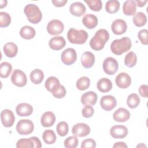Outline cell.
I'll list each match as a JSON object with an SVG mask.
<instances>
[{
    "label": "cell",
    "instance_id": "7bdbcfd3",
    "mask_svg": "<svg viewBox=\"0 0 148 148\" xmlns=\"http://www.w3.org/2000/svg\"><path fill=\"white\" fill-rule=\"evenodd\" d=\"M147 34L148 31L146 29H143L139 31L138 33V39L140 40V42L145 45H147L148 44L147 41Z\"/></svg>",
    "mask_w": 148,
    "mask_h": 148
},
{
    "label": "cell",
    "instance_id": "f907efd6",
    "mask_svg": "<svg viewBox=\"0 0 148 148\" xmlns=\"http://www.w3.org/2000/svg\"><path fill=\"white\" fill-rule=\"evenodd\" d=\"M136 5L139 7V8H142L143 7L146 3L147 2V0H145V1H140V0H136L135 1Z\"/></svg>",
    "mask_w": 148,
    "mask_h": 148
},
{
    "label": "cell",
    "instance_id": "ffe728a7",
    "mask_svg": "<svg viewBox=\"0 0 148 148\" xmlns=\"http://www.w3.org/2000/svg\"><path fill=\"white\" fill-rule=\"evenodd\" d=\"M16 111L19 116H29L32 113L33 108L29 103H21L16 106Z\"/></svg>",
    "mask_w": 148,
    "mask_h": 148
},
{
    "label": "cell",
    "instance_id": "30bf717a",
    "mask_svg": "<svg viewBox=\"0 0 148 148\" xmlns=\"http://www.w3.org/2000/svg\"><path fill=\"white\" fill-rule=\"evenodd\" d=\"M91 131L90 127L85 123H77L74 125L72 129L73 135L78 137H84L88 135Z\"/></svg>",
    "mask_w": 148,
    "mask_h": 148
},
{
    "label": "cell",
    "instance_id": "6da1fadb",
    "mask_svg": "<svg viewBox=\"0 0 148 148\" xmlns=\"http://www.w3.org/2000/svg\"><path fill=\"white\" fill-rule=\"evenodd\" d=\"M109 39V34L105 29L98 30L94 36L90 41V46L91 49L95 51H99L103 49L105 43Z\"/></svg>",
    "mask_w": 148,
    "mask_h": 148
},
{
    "label": "cell",
    "instance_id": "d4e9b609",
    "mask_svg": "<svg viewBox=\"0 0 148 148\" xmlns=\"http://www.w3.org/2000/svg\"><path fill=\"white\" fill-rule=\"evenodd\" d=\"M123 11L125 15L132 16L136 11V4L135 1L128 0L123 3Z\"/></svg>",
    "mask_w": 148,
    "mask_h": 148
},
{
    "label": "cell",
    "instance_id": "b9f144b4",
    "mask_svg": "<svg viewBox=\"0 0 148 148\" xmlns=\"http://www.w3.org/2000/svg\"><path fill=\"white\" fill-rule=\"evenodd\" d=\"M82 115L85 118H90L92 116L94 113V109L90 105H85L82 110Z\"/></svg>",
    "mask_w": 148,
    "mask_h": 148
},
{
    "label": "cell",
    "instance_id": "1f68e13d",
    "mask_svg": "<svg viewBox=\"0 0 148 148\" xmlns=\"http://www.w3.org/2000/svg\"><path fill=\"white\" fill-rule=\"evenodd\" d=\"M42 138L46 144L51 145L56 142V135L53 130H46L43 132Z\"/></svg>",
    "mask_w": 148,
    "mask_h": 148
},
{
    "label": "cell",
    "instance_id": "d590c367",
    "mask_svg": "<svg viewBox=\"0 0 148 148\" xmlns=\"http://www.w3.org/2000/svg\"><path fill=\"white\" fill-rule=\"evenodd\" d=\"M140 98L135 93L131 94L127 99V103L129 108L131 109L136 108L140 103Z\"/></svg>",
    "mask_w": 148,
    "mask_h": 148
},
{
    "label": "cell",
    "instance_id": "cb8c5ba5",
    "mask_svg": "<svg viewBox=\"0 0 148 148\" xmlns=\"http://www.w3.org/2000/svg\"><path fill=\"white\" fill-rule=\"evenodd\" d=\"M60 85L59 80L54 76H50L48 77L45 83V86L46 90L51 93L57 90Z\"/></svg>",
    "mask_w": 148,
    "mask_h": 148
},
{
    "label": "cell",
    "instance_id": "7a4b0ae2",
    "mask_svg": "<svg viewBox=\"0 0 148 148\" xmlns=\"http://www.w3.org/2000/svg\"><path fill=\"white\" fill-rule=\"evenodd\" d=\"M131 46V40L128 37H123L114 40L110 45V49L114 54L119 56L130 50Z\"/></svg>",
    "mask_w": 148,
    "mask_h": 148
},
{
    "label": "cell",
    "instance_id": "ee69618b",
    "mask_svg": "<svg viewBox=\"0 0 148 148\" xmlns=\"http://www.w3.org/2000/svg\"><path fill=\"white\" fill-rule=\"evenodd\" d=\"M66 89L64 87V86L61 84L57 90H56L54 92L52 93L53 95L57 98H62L66 95Z\"/></svg>",
    "mask_w": 148,
    "mask_h": 148
},
{
    "label": "cell",
    "instance_id": "277c9868",
    "mask_svg": "<svg viewBox=\"0 0 148 148\" xmlns=\"http://www.w3.org/2000/svg\"><path fill=\"white\" fill-rule=\"evenodd\" d=\"M24 12L28 20L32 24L39 23L42 18V12L38 6L35 4H28L24 9Z\"/></svg>",
    "mask_w": 148,
    "mask_h": 148
},
{
    "label": "cell",
    "instance_id": "4fadbf2b",
    "mask_svg": "<svg viewBox=\"0 0 148 148\" xmlns=\"http://www.w3.org/2000/svg\"><path fill=\"white\" fill-rule=\"evenodd\" d=\"M110 134L115 139L124 138L128 134V129L124 125H115L110 128Z\"/></svg>",
    "mask_w": 148,
    "mask_h": 148
},
{
    "label": "cell",
    "instance_id": "4316f807",
    "mask_svg": "<svg viewBox=\"0 0 148 148\" xmlns=\"http://www.w3.org/2000/svg\"><path fill=\"white\" fill-rule=\"evenodd\" d=\"M3 50L4 54L6 57L12 58L17 55L18 47L15 43L13 42H8L4 45Z\"/></svg>",
    "mask_w": 148,
    "mask_h": 148
},
{
    "label": "cell",
    "instance_id": "c3c4849f",
    "mask_svg": "<svg viewBox=\"0 0 148 148\" xmlns=\"http://www.w3.org/2000/svg\"><path fill=\"white\" fill-rule=\"evenodd\" d=\"M34 142V147H36V148H40L42 145V143L39 140V139L38 138V137H36V136H32L31 137Z\"/></svg>",
    "mask_w": 148,
    "mask_h": 148
},
{
    "label": "cell",
    "instance_id": "d6986e66",
    "mask_svg": "<svg viewBox=\"0 0 148 148\" xmlns=\"http://www.w3.org/2000/svg\"><path fill=\"white\" fill-rule=\"evenodd\" d=\"M69 11L72 15L76 17H80L86 13V8L82 3L75 2L71 5Z\"/></svg>",
    "mask_w": 148,
    "mask_h": 148
},
{
    "label": "cell",
    "instance_id": "4dcf8cb0",
    "mask_svg": "<svg viewBox=\"0 0 148 148\" xmlns=\"http://www.w3.org/2000/svg\"><path fill=\"white\" fill-rule=\"evenodd\" d=\"M119 9L120 3L117 0H110L106 3L105 10L109 13H115L119 11Z\"/></svg>",
    "mask_w": 148,
    "mask_h": 148
},
{
    "label": "cell",
    "instance_id": "83f0119b",
    "mask_svg": "<svg viewBox=\"0 0 148 148\" xmlns=\"http://www.w3.org/2000/svg\"><path fill=\"white\" fill-rule=\"evenodd\" d=\"M36 32L34 28L29 25H25L21 27L20 30V35L25 39H31L35 36Z\"/></svg>",
    "mask_w": 148,
    "mask_h": 148
},
{
    "label": "cell",
    "instance_id": "681fc988",
    "mask_svg": "<svg viewBox=\"0 0 148 148\" xmlns=\"http://www.w3.org/2000/svg\"><path fill=\"white\" fill-rule=\"evenodd\" d=\"M113 148H117V147H121V148H127L128 147L127 145L125 144V143L123 142H116L115 143L113 146Z\"/></svg>",
    "mask_w": 148,
    "mask_h": 148
},
{
    "label": "cell",
    "instance_id": "7c38bea8",
    "mask_svg": "<svg viewBox=\"0 0 148 148\" xmlns=\"http://www.w3.org/2000/svg\"><path fill=\"white\" fill-rule=\"evenodd\" d=\"M1 120L2 125L6 128L12 127L15 121V116L12 110L4 109L1 113Z\"/></svg>",
    "mask_w": 148,
    "mask_h": 148
},
{
    "label": "cell",
    "instance_id": "2e32d148",
    "mask_svg": "<svg viewBox=\"0 0 148 148\" xmlns=\"http://www.w3.org/2000/svg\"><path fill=\"white\" fill-rule=\"evenodd\" d=\"M130 115V113L127 109L123 108H120L114 112L113 118L116 121L125 122L129 120Z\"/></svg>",
    "mask_w": 148,
    "mask_h": 148
},
{
    "label": "cell",
    "instance_id": "3957f363",
    "mask_svg": "<svg viewBox=\"0 0 148 148\" xmlns=\"http://www.w3.org/2000/svg\"><path fill=\"white\" fill-rule=\"evenodd\" d=\"M88 37L87 32L83 29L77 30L74 28H71L67 32L68 40L73 44H84L86 43Z\"/></svg>",
    "mask_w": 148,
    "mask_h": 148
},
{
    "label": "cell",
    "instance_id": "74e56055",
    "mask_svg": "<svg viewBox=\"0 0 148 148\" xmlns=\"http://www.w3.org/2000/svg\"><path fill=\"white\" fill-rule=\"evenodd\" d=\"M89 8L95 12L100 11L102 8V3L100 0H88L84 1Z\"/></svg>",
    "mask_w": 148,
    "mask_h": 148
},
{
    "label": "cell",
    "instance_id": "f6af8a7d",
    "mask_svg": "<svg viewBox=\"0 0 148 148\" xmlns=\"http://www.w3.org/2000/svg\"><path fill=\"white\" fill-rule=\"evenodd\" d=\"M95 147L96 142L91 138H88L84 140L81 144L82 148H95Z\"/></svg>",
    "mask_w": 148,
    "mask_h": 148
},
{
    "label": "cell",
    "instance_id": "e575fe53",
    "mask_svg": "<svg viewBox=\"0 0 148 148\" xmlns=\"http://www.w3.org/2000/svg\"><path fill=\"white\" fill-rule=\"evenodd\" d=\"M90 85V80L87 76H82L80 77L76 82V87L80 91L87 90Z\"/></svg>",
    "mask_w": 148,
    "mask_h": 148
},
{
    "label": "cell",
    "instance_id": "f35d334b",
    "mask_svg": "<svg viewBox=\"0 0 148 148\" xmlns=\"http://www.w3.org/2000/svg\"><path fill=\"white\" fill-rule=\"evenodd\" d=\"M56 130L57 134L61 136H64L67 135L68 131H69V127L68 124L65 121H61L60 122L56 127Z\"/></svg>",
    "mask_w": 148,
    "mask_h": 148
},
{
    "label": "cell",
    "instance_id": "ac0fdd59",
    "mask_svg": "<svg viewBox=\"0 0 148 148\" xmlns=\"http://www.w3.org/2000/svg\"><path fill=\"white\" fill-rule=\"evenodd\" d=\"M98 99L97 94L92 91L84 93L81 97V102L84 105H94Z\"/></svg>",
    "mask_w": 148,
    "mask_h": 148
},
{
    "label": "cell",
    "instance_id": "8992f818",
    "mask_svg": "<svg viewBox=\"0 0 148 148\" xmlns=\"http://www.w3.org/2000/svg\"><path fill=\"white\" fill-rule=\"evenodd\" d=\"M119 64L113 57H107L103 62V69L105 73L109 75H114L118 70Z\"/></svg>",
    "mask_w": 148,
    "mask_h": 148
},
{
    "label": "cell",
    "instance_id": "ab89813d",
    "mask_svg": "<svg viewBox=\"0 0 148 148\" xmlns=\"http://www.w3.org/2000/svg\"><path fill=\"white\" fill-rule=\"evenodd\" d=\"M11 23V17L6 12H0V27L1 28L6 27L10 25Z\"/></svg>",
    "mask_w": 148,
    "mask_h": 148
},
{
    "label": "cell",
    "instance_id": "9a60e30c",
    "mask_svg": "<svg viewBox=\"0 0 148 148\" xmlns=\"http://www.w3.org/2000/svg\"><path fill=\"white\" fill-rule=\"evenodd\" d=\"M112 32L116 35H121L125 33L127 29L126 22L122 19L115 20L111 26Z\"/></svg>",
    "mask_w": 148,
    "mask_h": 148
},
{
    "label": "cell",
    "instance_id": "60d3db41",
    "mask_svg": "<svg viewBox=\"0 0 148 148\" xmlns=\"http://www.w3.org/2000/svg\"><path fill=\"white\" fill-rule=\"evenodd\" d=\"M78 139L76 136H69L64 142V146L66 148H75L78 145Z\"/></svg>",
    "mask_w": 148,
    "mask_h": 148
},
{
    "label": "cell",
    "instance_id": "5b68a950",
    "mask_svg": "<svg viewBox=\"0 0 148 148\" xmlns=\"http://www.w3.org/2000/svg\"><path fill=\"white\" fill-rule=\"evenodd\" d=\"M34 129L32 121L28 119H21L16 125V130L21 135H27L31 134Z\"/></svg>",
    "mask_w": 148,
    "mask_h": 148
},
{
    "label": "cell",
    "instance_id": "d6a6232c",
    "mask_svg": "<svg viewBox=\"0 0 148 148\" xmlns=\"http://www.w3.org/2000/svg\"><path fill=\"white\" fill-rule=\"evenodd\" d=\"M12 71V65L8 62H3L0 65V76L2 78L8 77Z\"/></svg>",
    "mask_w": 148,
    "mask_h": 148
},
{
    "label": "cell",
    "instance_id": "836d02e7",
    "mask_svg": "<svg viewBox=\"0 0 148 148\" xmlns=\"http://www.w3.org/2000/svg\"><path fill=\"white\" fill-rule=\"evenodd\" d=\"M137 62V57L136 54L133 51H130L128 53L124 58L125 65L129 67L132 68L134 66Z\"/></svg>",
    "mask_w": 148,
    "mask_h": 148
},
{
    "label": "cell",
    "instance_id": "f546056e",
    "mask_svg": "<svg viewBox=\"0 0 148 148\" xmlns=\"http://www.w3.org/2000/svg\"><path fill=\"white\" fill-rule=\"evenodd\" d=\"M133 23L136 27H143L147 22V17L143 12H137L134 14L132 18Z\"/></svg>",
    "mask_w": 148,
    "mask_h": 148
},
{
    "label": "cell",
    "instance_id": "9c48e42d",
    "mask_svg": "<svg viewBox=\"0 0 148 148\" xmlns=\"http://www.w3.org/2000/svg\"><path fill=\"white\" fill-rule=\"evenodd\" d=\"M62 62L66 65H71L75 63L77 59V54L73 48H68L62 51L61 56Z\"/></svg>",
    "mask_w": 148,
    "mask_h": 148
},
{
    "label": "cell",
    "instance_id": "52a82bcc",
    "mask_svg": "<svg viewBox=\"0 0 148 148\" xmlns=\"http://www.w3.org/2000/svg\"><path fill=\"white\" fill-rule=\"evenodd\" d=\"M11 81L15 86L21 87L26 85L27 79L23 71L20 69H14L11 76Z\"/></svg>",
    "mask_w": 148,
    "mask_h": 148
},
{
    "label": "cell",
    "instance_id": "603a6c76",
    "mask_svg": "<svg viewBox=\"0 0 148 148\" xmlns=\"http://www.w3.org/2000/svg\"><path fill=\"white\" fill-rule=\"evenodd\" d=\"M83 25L88 29H93L97 27L98 23V18L92 14H87L82 18Z\"/></svg>",
    "mask_w": 148,
    "mask_h": 148
},
{
    "label": "cell",
    "instance_id": "8fae6325",
    "mask_svg": "<svg viewBox=\"0 0 148 148\" xmlns=\"http://www.w3.org/2000/svg\"><path fill=\"white\" fill-rule=\"evenodd\" d=\"M117 105L116 98L110 95L103 96L100 100V105L101 108L106 111L113 110Z\"/></svg>",
    "mask_w": 148,
    "mask_h": 148
},
{
    "label": "cell",
    "instance_id": "e0dca14e",
    "mask_svg": "<svg viewBox=\"0 0 148 148\" xmlns=\"http://www.w3.org/2000/svg\"><path fill=\"white\" fill-rule=\"evenodd\" d=\"M50 47L54 50H60L66 45V41L64 37L57 36L51 38L49 42Z\"/></svg>",
    "mask_w": 148,
    "mask_h": 148
},
{
    "label": "cell",
    "instance_id": "484cf974",
    "mask_svg": "<svg viewBox=\"0 0 148 148\" xmlns=\"http://www.w3.org/2000/svg\"><path fill=\"white\" fill-rule=\"evenodd\" d=\"M97 86L100 92H108L112 88V83L110 79L103 77L98 80Z\"/></svg>",
    "mask_w": 148,
    "mask_h": 148
},
{
    "label": "cell",
    "instance_id": "8d00e7d4",
    "mask_svg": "<svg viewBox=\"0 0 148 148\" xmlns=\"http://www.w3.org/2000/svg\"><path fill=\"white\" fill-rule=\"evenodd\" d=\"M16 147L17 148H32L34 147V143L31 138H21L17 142Z\"/></svg>",
    "mask_w": 148,
    "mask_h": 148
},
{
    "label": "cell",
    "instance_id": "bcb514c9",
    "mask_svg": "<svg viewBox=\"0 0 148 148\" xmlns=\"http://www.w3.org/2000/svg\"><path fill=\"white\" fill-rule=\"evenodd\" d=\"M139 93L142 97L144 98H147L148 97V86L146 84L141 85L139 88Z\"/></svg>",
    "mask_w": 148,
    "mask_h": 148
},
{
    "label": "cell",
    "instance_id": "ba28073f",
    "mask_svg": "<svg viewBox=\"0 0 148 148\" xmlns=\"http://www.w3.org/2000/svg\"><path fill=\"white\" fill-rule=\"evenodd\" d=\"M64 26L62 21L57 19L50 21L47 25V32L51 35H57L61 34L64 31Z\"/></svg>",
    "mask_w": 148,
    "mask_h": 148
},
{
    "label": "cell",
    "instance_id": "f1b7e54d",
    "mask_svg": "<svg viewBox=\"0 0 148 148\" xmlns=\"http://www.w3.org/2000/svg\"><path fill=\"white\" fill-rule=\"evenodd\" d=\"M44 79L43 72L39 69H34L30 73V79L35 84H40Z\"/></svg>",
    "mask_w": 148,
    "mask_h": 148
},
{
    "label": "cell",
    "instance_id": "44dd1931",
    "mask_svg": "<svg viewBox=\"0 0 148 148\" xmlns=\"http://www.w3.org/2000/svg\"><path fill=\"white\" fill-rule=\"evenodd\" d=\"M56 120L55 114L51 112H45L40 119V123L44 127H51L55 123Z\"/></svg>",
    "mask_w": 148,
    "mask_h": 148
},
{
    "label": "cell",
    "instance_id": "7402d4cb",
    "mask_svg": "<svg viewBox=\"0 0 148 148\" xmlns=\"http://www.w3.org/2000/svg\"><path fill=\"white\" fill-rule=\"evenodd\" d=\"M81 62L85 68H91L95 62V56L90 51H85L81 57Z\"/></svg>",
    "mask_w": 148,
    "mask_h": 148
},
{
    "label": "cell",
    "instance_id": "5bb4252c",
    "mask_svg": "<svg viewBox=\"0 0 148 148\" xmlns=\"http://www.w3.org/2000/svg\"><path fill=\"white\" fill-rule=\"evenodd\" d=\"M116 85L120 88H127L131 83L130 76L125 72H121L118 74L115 79Z\"/></svg>",
    "mask_w": 148,
    "mask_h": 148
},
{
    "label": "cell",
    "instance_id": "816d5d0a",
    "mask_svg": "<svg viewBox=\"0 0 148 148\" xmlns=\"http://www.w3.org/2000/svg\"><path fill=\"white\" fill-rule=\"evenodd\" d=\"M1 5H0V8L2 9L4 7H5L7 5V1H3V0H1Z\"/></svg>",
    "mask_w": 148,
    "mask_h": 148
},
{
    "label": "cell",
    "instance_id": "7dc6e473",
    "mask_svg": "<svg viewBox=\"0 0 148 148\" xmlns=\"http://www.w3.org/2000/svg\"><path fill=\"white\" fill-rule=\"evenodd\" d=\"M51 2L54 6H55L56 7L60 8L65 5L68 1L66 0H53Z\"/></svg>",
    "mask_w": 148,
    "mask_h": 148
}]
</instances>
